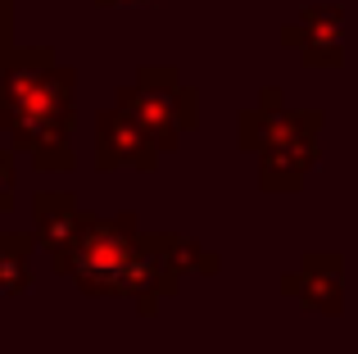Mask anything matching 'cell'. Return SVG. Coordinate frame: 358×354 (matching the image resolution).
<instances>
[{"label": "cell", "instance_id": "15", "mask_svg": "<svg viewBox=\"0 0 358 354\" xmlns=\"http://www.w3.org/2000/svg\"><path fill=\"white\" fill-rule=\"evenodd\" d=\"M100 5H164V0H100Z\"/></svg>", "mask_w": 358, "mask_h": 354}, {"label": "cell", "instance_id": "4", "mask_svg": "<svg viewBox=\"0 0 358 354\" xmlns=\"http://www.w3.org/2000/svg\"><path fill=\"white\" fill-rule=\"evenodd\" d=\"M281 45L299 55L304 69H341L345 64V9L308 5L290 23H281Z\"/></svg>", "mask_w": 358, "mask_h": 354}, {"label": "cell", "instance_id": "5", "mask_svg": "<svg viewBox=\"0 0 358 354\" xmlns=\"http://www.w3.org/2000/svg\"><path fill=\"white\" fill-rule=\"evenodd\" d=\"M281 295L327 318L345 313V255L336 250H304L290 273H281Z\"/></svg>", "mask_w": 358, "mask_h": 354}, {"label": "cell", "instance_id": "9", "mask_svg": "<svg viewBox=\"0 0 358 354\" xmlns=\"http://www.w3.org/2000/svg\"><path fill=\"white\" fill-rule=\"evenodd\" d=\"M317 136H299V141H286L277 150L259 155V186L268 195H295L304 186V177L317 169Z\"/></svg>", "mask_w": 358, "mask_h": 354}, {"label": "cell", "instance_id": "11", "mask_svg": "<svg viewBox=\"0 0 358 354\" xmlns=\"http://www.w3.org/2000/svg\"><path fill=\"white\" fill-rule=\"evenodd\" d=\"M114 105L122 109V114H131L141 127H145V136L155 141V150H159V155H168V150H177V146H182V136H186V132L164 114V109L155 105V100L145 96V91L136 87V82H127V87H118V91H114Z\"/></svg>", "mask_w": 358, "mask_h": 354}, {"label": "cell", "instance_id": "8", "mask_svg": "<svg viewBox=\"0 0 358 354\" xmlns=\"http://www.w3.org/2000/svg\"><path fill=\"white\" fill-rule=\"evenodd\" d=\"M136 87L145 91L182 132H195V127H200V91L182 78V69H173V64H141Z\"/></svg>", "mask_w": 358, "mask_h": 354}, {"label": "cell", "instance_id": "3", "mask_svg": "<svg viewBox=\"0 0 358 354\" xmlns=\"http://www.w3.org/2000/svg\"><path fill=\"white\" fill-rule=\"evenodd\" d=\"M322 123H327L322 109H295V105H286L281 87H263L259 105L236 114V146L254 155H268L286 141H299V136H317Z\"/></svg>", "mask_w": 358, "mask_h": 354}, {"label": "cell", "instance_id": "2", "mask_svg": "<svg viewBox=\"0 0 358 354\" xmlns=\"http://www.w3.org/2000/svg\"><path fill=\"white\" fill-rule=\"evenodd\" d=\"M141 218L131 209L122 213H87V227H82L73 255L64 259L55 273L69 277L82 295H122L127 300V286L131 273H136V259H141Z\"/></svg>", "mask_w": 358, "mask_h": 354}, {"label": "cell", "instance_id": "10", "mask_svg": "<svg viewBox=\"0 0 358 354\" xmlns=\"http://www.w3.org/2000/svg\"><path fill=\"white\" fill-rule=\"evenodd\" d=\"M145 246L155 250V259L168 268V273H177L186 282L191 273L200 277H213L222 268V259L213 255V250H204L195 236H182V232H145Z\"/></svg>", "mask_w": 358, "mask_h": 354}, {"label": "cell", "instance_id": "7", "mask_svg": "<svg viewBox=\"0 0 358 354\" xmlns=\"http://www.w3.org/2000/svg\"><path fill=\"white\" fill-rule=\"evenodd\" d=\"M32 222H36V241H41L50 268H59L73 255L82 227H87V209L69 191H36L32 195Z\"/></svg>", "mask_w": 358, "mask_h": 354}, {"label": "cell", "instance_id": "12", "mask_svg": "<svg viewBox=\"0 0 358 354\" xmlns=\"http://www.w3.org/2000/svg\"><path fill=\"white\" fill-rule=\"evenodd\" d=\"M36 232H5L0 227V295H23L32 286V255Z\"/></svg>", "mask_w": 358, "mask_h": 354}, {"label": "cell", "instance_id": "13", "mask_svg": "<svg viewBox=\"0 0 358 354\" xmlns=\"http://www.w3.org/2000/svg\"><path fill=\"white\" fill-rule=\"evenodd\" d=\"M14 209V150H0V213Z\"/></svg>", "mask_w": 358, "mask_h": 354}, {"label": "cell", "instance_id": "1", "mask_svg": "<svg viewBox=\"0 0 358 354\" xmlns=\"http://www.w3.org/2000/svg\"><path fill=\"white\" fill-rule=\"evenodd\" d=\"M73 96L78 73L50 45H14L0 55V132L9 150L32 155L41 173H73Z\"/></svg>", "mask_w": 358, "mask_h": 354}, {"label": "cell", "instance_id": "6", "mask_svg": "<svg viewBox=\"0 0 358 354\" xmlns=\"http://www.w3.org/2000/svg\"><path fill=\"white\" fill-rule=\"evenodd\" d=\"M96 169L114 173V169H136V173H155L159 169V150L145 136V127L131 114H122L118 105L96 114Z\"/></svg>", "mask_w": 358, "mask_h": 354}, {"label": "cell", "instance_id": "14", "mask_svg": "<svg viewBox=\"0 0 358 354\" xmlns=\"http://www.w3.org/2000/svg\"><path fill=\"white\" fill-rule=\"evenodd\" d=\"M14 50V0H0V55Z\"/></svg>", "mask_w": 358, "mask_h": 354}]
</instances>
